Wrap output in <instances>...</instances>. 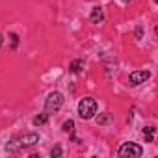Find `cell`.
Segmentation results:
<instances>
[{
    "label": "cell",
    "mask_w": 158,
    "mask_h": 158,
    "mask_svg": "<svg viewBox=\"0 0 158 158\" xmlns=\"http://www.w3.org/2000/svg\"><path fill=\"white\" fill-rule=\"evenodd\" d=\"M121 2H128V0H121Z\"/></svg>",
    "instance_id": "9a60e30c"
},
{
    "label": "cell",
    "mask_w": 158,
    "mask_h": 158,
    "mask_svg": "<svg viewBox=\"0 0 158 158\" xmlns=\"http://www.w3.org/2000/svg\"><path fill=\"white\" fill-rule=\"evenodd\" d=\"M143 136H145V141L151 143L152 138H154V128H152V127H145V128H143Z\"/></svg>",
    "instance_id": "52a82bcc"
},
{
    "label": "cell",
    "mask_w": 158,
    "mask_h": 158,
    "mask_svg": "<svg viewBox=\"0 0 158 158\" xmlns=\"http://www.w3.org/2000/svg\"><path fill=\"white\" fill-rule=\"evenodd\" d=\"M143 154V147H139L138 143H132V141H128V143H123L121 147H119V156H128V158H139Z\"/></svg>",
    "instance_id": "3957f363"
},
{
    "label": "cell",
    "mask_w": 158,
    "mask_h": 158,
    "mask_svg": "<svg viewBox=\"0 0 158 158\" xmlns=\"http://www.w3.org/2000/svg\"><path fill=\"white\" fill-rule=\"evenodd\" d=\"M112 121V114H101L99 117H97V123L99 125H106V123H110Z\"/></svg>",
    "instance_id": "9c48e42d"
},
{
    "label": "cell",
    "mask_w": 158,
    "mask_h": 158,
    "mask_svg": "<svg viewBox=\"0 0 158 158\" xmlns=\"http://www.w3.org/2000/svg\"><path fill=\"white\" fill-rule=\"evenodd\" d=\"M97 114V102L95 99H82L80 102H78V115H80L82 119H91L93 115Z\"/></svg>",
    "instance_id": "6da1fadb"
},
{
    "label": "cell",
    "mask_w": 158,
    "mask_h": 158,
    "mask_svg": "<svg viewBox=\"0 0 158 158\" xmlns=\"http://www.w3.org/2000/svg\"><path fill=\"white\" fill-rule=\"evenodd\" d=\"M89 19H91V23H93V24H99V23H102V19H104V13H102V10H101V8H93V11H91Z\"/></svg>",
    "instance_id": "8992f818"
},
{
    "label": "cell",
    "mask_w": 158,
    "mask_h": 158,
    "mask_svg": "<svg viewBox=\"0 0 158 158\" xmlns=\"http://www.w3.org/2000/svg\"><path fill=\"white\" fill-rule=\"evenodd\" d=\"M50 154H52V156H60V154H61V149H60V147H56V149H52V152H50Z\"/></svg>",
    "instance_id": "7c38bea8"
},
{
    "label": "cell",
    "mask_w": 158,
    "mask_h": 158,
    "mask_svg": "<svg viewBox=\"0 0 158 158\" xmlns=\"http://www.w3.org/2000/svg\"><path fill=\"white\" fill-rule=\"evenodd\" d=\"M39 141V136L37 134H24V136H19V138H15L10 145H8V149H19V147H30V145H35Z\"/></svg>",
    "instance_id": "7a4b0ae2"
},
{
    "label": "cell",
    "mask_w": 158,
    "mask_h": 158,
    "mask_svg": "<svg viewBox=\"0 0 158 158\" xmlns=\"http://www.w3.org/2000/svg\"><path fill=\"white\" fill-rule=\"evenodd\" d=\"M0 43H2V35H0Z\"/></svg>",
    "instance_id": "5bb4252c"
},
{
    "label": "cell",
    "mask_w": 158,
    "mask_h": 158,
    "mask_svg": "<svg viewBox=\"0 0 158 158\" xmlns=\"http://www.w3.org/2000/svg\"><path fill=\"white\" fill-rule=\"evenodd\" d=\"M61 128H63V132H73V130H74V121H71V119L65 121Z\"/></svg>",
    "instance_id": "8fae6325"
},
{
    "label": "cell",
    "mask_w": 158,
    "mask_h": 158,
    "mask_svg": "<svg viewBox=\"0 0 158 158\" xmlns=\"http://www.w3.org/2000/svg\"><path fill=\"white\" fill-rule=\"evenodd\" d=\"M82 67H84V61H82V60H74V61L71 63V71H73V73H80Z\"/></svg>",
    "instance_id": "ba28073f"
},
{
    "label": "cell",
    "mask_w": 158,
    "mask_h": 158,
    "mask_svg": "<svg viewBox=\"0 0 158 158\" xmlns=\"http://www.w3.org/2000/svg\"><path fill=\"white\" fill-rule=\"evenodd\" d=\"M47 119H48V115H47V114H41V115L34 117V125H35V127H39V125H45V123H47Z\"/></svg>",
    "instance_id": "30bf717a"
},
{
    "label": "cell",
    "mask_w": 158,
    "mask_h": 158,
    "mask_svg": "<svg viewBox=\"0 0 158 158\" xmlns=\"http://www.w3.org/2000/svg\"><path fill=\"white\" fill-rule=\"evenodd\" d=\"M149 76H151L149 71H134L128 76V82H130V86H138V84H143Z\"/></svg>",
    "instance_id": "5b68a950"
},
{
    "label": "cell",
    "mask_w": 158,
    "mask_h": 158,
    "mask_svg": "<svg viewBox=\"0 0 158 158\" xmlns=\"http://www.w3.org/2000/svg\"><path fill=\"white\" fill-rule=\"evenodd\" d=\"M17 41H19L17 34H11V43H13V47H17Z\"/></svg>",
    "instance_id": "4fadbf2b"
},
{
    "label": "cell",
    "mask_w": 158,
    "mask_h": 158,
    "mask_svg": "<svg viewBox=\"0 0 158 158\" xmlns=\"http://www.w3.org/2000/svg\"><path fill=\"white\" fill-rule=\"evenodd\" d=\"M61 106H63V95H61L60 91H52V93L48 95L47 102H45L47 112H58Z\"/></svg>",
    "instance_id": "277c9868"
}]
</instances>
